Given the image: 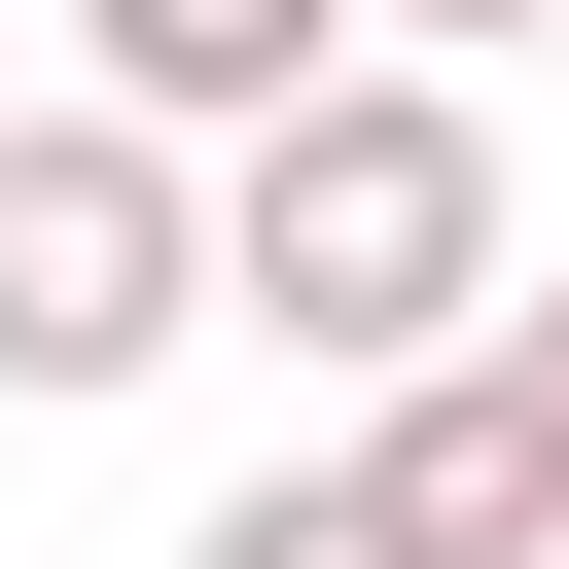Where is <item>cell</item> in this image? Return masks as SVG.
Segmentation results:
<instances>
[{"instance_id":"6da1fadb","label":"cell","mask_w":569,"mask_h":569,"mask_svg":"<svg viewBox=\"0 0 569 569\" xmlns=\"http://www.w3.org/2000/svg\"><path fill=\"white\" fill-rule=\"evenodd\" d=\"M498 107L462 71H320L284 142H213V320H284L320 391H427V356H498Z\"/></svg>"},{"instance_id":"7a4b0ae2","label":"cell","mask_w":569,"mask_h":569,"mask_svg":"<svg viewBox=\"0 0 569 569\" xmlns=\"http://www.w3.org/2000/svg\"><path fill=\"white\" fill-rule=\"evenodd\" d=\"M142 356H213V142L0 107V391L71 427V391H142Z\"/></svg>"},{"instance_id":"3957f363","label":"cell","mask_w":569,"mask_h":569,"mask_svg":"<svg viewBox=\"0 0 569 569\" xmlns=\"http://www.w3.org/2000/svg\"><path fill=\"white\" fill-rule=\"evenodd\" d=\"M178 569H569V498H533L498 356H427V391H356V462H249Z\"/></svg>"},{"instance_id":"277c9868","label":"cell","mask_w":569,"mask_h":569,"mask_svg":"<svg viewBox=\"0 0 569 569\" xmlns=\"http://www.w3.org/2000/svg\"><path fill=\"white\" fill-rule=\"evenodd\" d=\"M356 71V0H71V107H142V142H284Z\"/></svg>"},{"instance_id":"5b68a950","label":"cell","mask_w":569,"mask_h":569,"mask_svg":"<svg viewBox=\"0 0 569 569\" xmlns=\"http://www.w3.org/2000/svg\"><path fill=\"white\" fill-rule=\"evenodd\" d=\"M498 427H533V498H569V284H498Z\"/></svg>"},{"instance_id":"8992f818","label":"cell","mask_w":569,"mask_h":569,"mask_svg":"<svg viewBox=\"0 0 569 569\" xmlns=\"http://www.w3.org/2000/svg\"><path fill=\"white\" fill-rule=\"evenodd\" d=\"M391 36H569V0H391Z\"/></svg>"}]
</instances>
